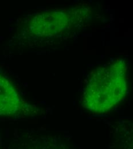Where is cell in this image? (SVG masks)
Instances as JSON below:
<instances>
[{
	"label": "cell",
	"instance_id": "obj_1",
	"mask_svg": "<svg viewBox=\"0 0 133 149\" xmlns=\"http://www.w3.org/2000/svg\"><path fill=\"white\" fill-rule=\"evenodd\" d=\"M126 60L116 58L88 75L82 95L83 106L89 111L104 113L119 103L127 91Z\"/></svg>",
	"mask_w": 133,
	"mask_h": 149
},
{
	"label": "cell",
	"instance_id": "obj_2",
	"mask_svg": "<svg viewBox=\"0 0 133 149\" xmlns=\"http://www.w3.org/2000/svg\"><path fill=\"white\" fill-rule=\"evenodd\" d=\"M74 18L71 12L63 10L40 13L30 19L28 31L38 38H58L71 29Z\"/></svg>",
	"mask_w": 133,
	"mask_h": 149
},
{
	"label": "cell",
	"instance_id": "obj_3",
	"mask_svg": "<svg viewBox=\"0 0 133 149\" xmlns=\"http://www.w3.org/2000/svg\"><path fill=\"white\" fill-rule=\"evenodd\" d=\"M19 95L12 83L0 72V115L12 116L21 109Z\"/></svg>",
	"mask_w": 133,
	"mask_h": 149
}]
</instances>
